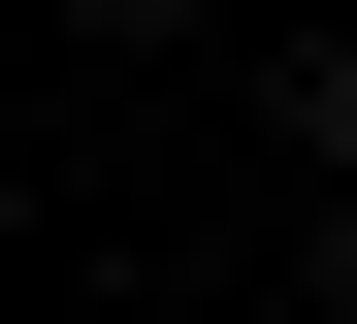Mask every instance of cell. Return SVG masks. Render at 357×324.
Masks as SVG:
<instances>
[{
    "label": "cell",
    "mask_w": 357,
    "mask_h": 324,
    "mask_svg": "<svg viewBox=\"0 0 357 324\" xmlns=\"http://www.w3.org/2000/svg\"><path fill=\"white\" fill-rule=\"evenodd\" d=\"M292 162H325V194H357V33H292Z\"/></svg>",
    "instance_id": "6da1fadb"
}]
</instances>
